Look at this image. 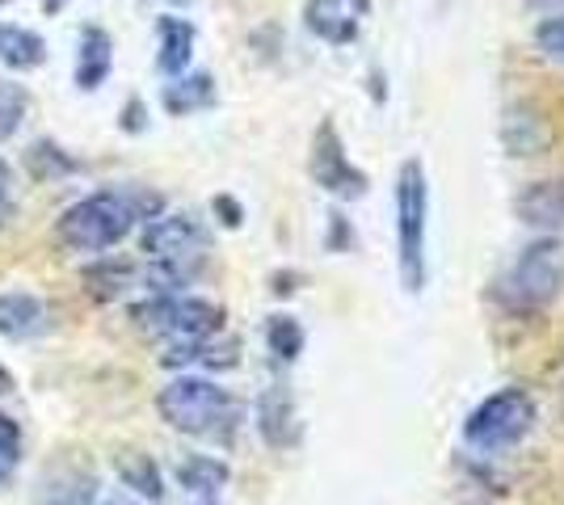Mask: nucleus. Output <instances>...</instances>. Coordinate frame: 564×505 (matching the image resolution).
<instances>
[{"mask_svg":"<svg viewBox=\"0 0 564 505\" xmlns=\"http://www.w3.org/2000/svg\"><path fill=\"white\" fill-rule=\"evenodd\" d=\"M118 476H122L127 488H135V493L148 497V502H161V497H165V476H161V468H156V459L152 455L118 459Z\"/></svg>","mask_w":564,"mask_h":505,"instance_id":"nucleus-23","label":"nucleus"},{"mask_svg":"<svg viewBox=\"0 0 564 505\" xmlns=\"http://www.w3.org/2000/svg\"><path fill=\"white\" fill-rule=\"evenodd\" d=\"M0 4H4V0H0Z\"/></svg>","mask_w":564,"mask_h":505,"instance_id":"nucleus-35","label":"nucleus"},{"mask_svg":"<svg viewBox=\"0 0 564 505\" xmlns=\"http://www.w3.org/2000/svg\"><path fill=\"white\" fill-rule=\"evenodd\" d=\"M425 237H430V186H425V165L409 156L397 173V262L409 295L425 290Z\"/></svg>","mask_w":564,"mask_h":505,"instance_id":"nucleus-4","label":"nucleus"},{"mask_svg":"<svg viewBox=\"0 0 564 505\" xmlns=\"http://www.w3.org/2000/svg\"><path fill=\"white\" fill-rule=\"evenodd\" d=\"M64 4H68V0H43V13H51V18H55Z\"/></svg>","mask_w":564,"mask_h":505,"instance_id":"nucleus-31","label":"nucleus"},{"mask_svg":"<svg viewBox=\"0 0 564 505\" xmlns=\"http://www.w3.org/2000/svg\"><path fill=\"white\" fill-rule=\"evenodd\" d=\"M115 73V39H110V30L106 25H85L80 30V47H76V89L80 94H94L101 89L106 80Z\"/></svg>","mask_w":564,"mask_h":505,"instance_id":"nucleus-12","label":"nucleus"},{"mask_svg":"<svg viewBox=\"0 0 564 505\" xmlns=\"http://www.w3.org/2000/svg\"><path fill=\"white\" fill-rule=\"evenodd\" d=\"M156 409L165 417L169 430L189 433V438H228L240 421V405L224 384L207 375H177L161 387Z\"/></svg>","mask_w":564,"mask_h":505,"instance_id":"nucleus-3","label":"nucleus"},{"mask_svg":"<svg viewBox=\"0 0 564 505\" xmlns=\"http://www.w3.org/2000/svg\"><path fill=\"white\" fill-rule=\"evenodd\" d=\"M240 362V341L228 337H194V341H169L161 366L169 371H182V366H212V371H228Z\"/></svg>","mask_w":564,"mask_h":505,"instance_id":"nucleus-13","label":"nucleus"},{"mask_svg":"<svg viewBox=\"0 0 564 505\" xmlns=\"http://www.w3.org/2000/svg\"><path fill=\"white\" fill-rule=\"evenodd\" d=\"M25 168H30L34 182H59V177L80 173V161L68 156L64 147H55L51 140H39V144L25 152Z\"/></svg>","mask_w":564,"mask_h":505,"instance_id":"nucleus-22","label":"nucleus"},{"mask_svg":"<svg viewBox=\"0 0 564 505\" xmlns=\"http://www.w3.org/2000/svg\"><path fill=\"white\" fill-rule=\"evenodd\" d=\"M135 329L148 337H165V341H194V337H215L224 329V308L203 295H148L140 304H131Z\"/></svg>","mask_w":564,"mask_h":505,"instance_id":"nucleus-6","label":"nucleus"},{"mask_svg":"<svg viewBox=\"0 0 564 505\" xmlns=\"http://www.w3.org/2000/svg\"><path fill=\"white\" fill-rule=\"evenodd\" d=\"M194 39H198V30H194L186 18L165 13V18L156 22V68H161V76L186 73L189 59H194Z\"/></svg>","mask_w":564,"mask_h":505,"instance_id":"nucleus-15","label":"nucleus"},{"mask_svg":"<svg viewBox=\"0 0 564 505\" xmlns=\"http://www.w3.org/2000/svg\"><path fill=\"white\" fill-rule=\"evenodd\" d=\"M173 476H177V484L186 493L203 497V502H215L219 488H228V481H232V468L215 455H182L177 468H173Z\"/></svg>","mask_w":564,"mask_h":505,"instance_id":"nucleus-16","label":"nucleus"},{"mask_svg":"<svg viewBox=\"0 0 564 505\" xmlns=\"http://www.w3.org/2000/svg\"><path fill=\"white\" fill-rule=\"evenodd\" d=\"M51 329V308L34 290H4L0 295V337L9 341H30Z\"/></svg>","mask_w":564,"mask_h":505,"instance_id":"nucleus-11","label":"nucleus"},{"mask_svg":"<svg viewBox=\"0 0 564 505\" xmlns=\"http://www.w3.org/2000/svg\"><path fill=\"white\" fill-rule=\"evenodd\" d=\"M39 505H97V476L85 468H64L43 481Z\"/></svg>","mask_w":564,"mask_h":505,"instance_id":"nucleus-20","label":"nucleus"},{"mask_svg":"<svg viewBox=\"0 0 564 505\" xmlns=\"http://www.w3.org/2000/svg\"><path fill=\"white\" fill-rule=\"evenodd\" d=\"M535 47H540L552 64H564V13H547V18L535 25Z\"/></svg>","mask_w":564,"mask_h":505,"instance_id":"nucleus-26","label":"nucleus"},{"mask_svg":"<svg viewBox=\"0 0 564 505\" xmlns=\"http://www.w3.org/2000/svg\"><path fill=\"white\" fill-rule=\"evenodd\" d=\"M0 64L13 73H30L47 64V39L25 30V25L0 22Z\"/></svg>","mask_w":564,"mask_h":505,"instance_id":"nucleus-18","label":"nucleus"},{"mask_svg":"<svg viewBox=\"0 0 564 505\" xmlns=\"http://www.w3.org/2000/svg\"><path fill=\"white\" fill-rule=\"evenodd\" d=\"M212 211L219 216L224 228H240V219H245V211H240V202H236L232 194H219V198L212 202Z\"/></svg>","mask_w":564,"mask_h":505,"instance_id":"nucleus-29","label":"nucleus"},{"mask_svg":"<svg viewBox=\"0 0 564 505\" xmlns=\"http://www.w3.org/2000/svg\"><path fill=\"white\" fill-rule=\"evenodd\" d=\"M118 127H122V131H127V135H140L143 127H148V106H143L140 97H135V101H127V106H122V119H118Z\"/></svg>","mask_w":564,"mask_h":505,"instance_id":"nucleus-28","label":"nucleus"},{"mask_svg":"<svg viewBox=\"0 0 564 505\" xmlns=\"http://www.w3.org/2000/svg\"><path fill=\"white\" fill-rule=\"evenodd\" d=\"M304 25L307 34H316L329 47H350L358 39V13L350 9V0H307Z\"/></svg>","mask_w":564,"mask_h":505,"instance_id":"nucleus-14","label":"nucleus"},{"mask_svg":"<svg viewBox=\"0 0 564 505\" xmlns=\"http://www.w3.org/2000/svg\"><path fill=\"white\" fill-rule=\"evenodd\" d=\"M350 9L358 13V18H362V13H371V0H350Z\"/></svg>","mask_w":564,"mask_h":505,"instance_id":"nucleus-32","label":"nucleus"},{"mask_svg":"<svg viewBox=\"0 0 564 505\" xmlns=\"http://www.w3.org/2000/svg\"><path fill=\"white\" fill-rule=\"evenodd\" d=\"M13 216H18V186H13V168L0 161V232Z\"/></svg>","mask_w":564,"mask_h":505,"instance_id":"nucleus-27","label":"nucleus"},{"mask_svg":"<svg viewBox=\"0 0 564 505\" xmlns=\"http://www.w3.org/2000/svg\"><path fill=\"white\" fill-rule=\"evenodd\" d=\"M514 216L527 228H540L543 237H561L564 232V177H543L531 182L514 198Z\"/></svg>","mask_w":564,"mask_h":505,"instance_id":"nucleus-10","label":"nucleus"},{"mask_svg":"<svg viewBox=\"0 0 564 505\" xmlns=\"http://www.w3.org/2000/svg\"><path fill=\"white\" fill-rule=\"evenodd\" d=\"M207 244H212L207 223L189 211H161L140 232V249L148 262H203Z\"/></svg>","mask_w":564,"mask_h":505,"instance_id":"nucleus-7","label":"nucleus"},{"mask_svg":"<svg viewBox=\"0 0 564 505\" xmlns=\"http://www.w3.org/2000/svg\"><path fill=\"white\" fill-rule=\"evenodd\" d=\"M304 345H307V333L295 316L279 312L265 320V350L274 354V362H295L304 354Z\"/></svg>","mask_w":564,"mask_h":505,"instance_id":"nucleus-21","label":"nucleus"},{"mask_svg":"<svg viewBox=\"0 0 564 505\" xmlns=\"http://www.w3.org/2000/svg\"><path fill=\"white\" fill-rule=\"evenodd\" d=\"M80 278H85V287H89L94 299H118V295H127V290L140 283V265L101 253V257H94V262L85 265Z\"/></svg>","mask_w":564,"mask_h":505,"instance_id":"nucleus-19","label":"nucleus"},{"mask_svg":"<svg viewBox=\"0 0 564 505\" xmlns=\"http://www.w3.org/2000/svg\"><path fill=\"white\" fill-rule=\"evenodd\" d=\"M215 101V76L212 73H182L169 76V85L161 89V106H165L173 119H186L198 114Z\"/></svg>","mask_w":564,"mask_h":505,"instance_id":"nucleus-17","label":"nucleus"},{"mask_svg":"<svg viewBox=\"0 0 564 505\" xmlns=\"http://www.w3.org/2000/svg\"><path fill=\"white\" fill-rule=\"evenodd\" d=\"M312 177H316V186L329 194H341V198H358V194H367V177L350 165V156H346V147H341V135H337V127L333 122H321V131H316V140H312Z\"/></svg>","mask_w":564,"mask_h":505,"instance_id":"nucleus-8","label":"nucleus"},{"mask_svg":"<svg viewBox=\"0 0 564 505\" xmlns=\"http://www.w3.org/2000/svg\"><path fill=\"white\" fill-rule=\"evenodd\" d=\"M535 396L527 387H501L494 396H485L476 409L468 413L464 421V442L471 451H485V455H497V451H510L518 447L527 433L535 430Z\"/></svg>","mask_w":564,"mask_h":505,"instance_id":"nucleus-5","label":"nucleus"},{"mask_svg":"<svg viewBox=\"0 0 564 505\" xmlns=\"http://www.w3.org/2000/svg\"><path fill=\"white\" fill-rule=\"evenodd\" d=\"M161 211H165V198L140 186V182L106 186V190L76 198L68 211L55 219V241L72 249V253L101 257V253L118 249L140 223L156 219Z\"/></svg>","mask_w":564,"mask_h":505,"instance_id":"nucleus-1","label":"nucleus"},{"mask_svg":"<svg viewBox=\"0 0 564 505\" xmlns=\"http://www.w3.org/2000/svg\"><path fill=\"white\" fill-rule=\"evenodd\" d=\"M13 387H18V380H13V375H9V371H4V366H0V396H9V392H13Z\"/></svg>","mask_w":564,"mask_h":505,"instance_id":"nucleus-30","label":"nucleus"},{"mask_svg":"<svg viewBox=\"0 0 564 505\" xmlns=\"http://www.w3.org/2000/svg\"><path fill=\"white\" fill-rule=\"evenodd\" d=\"M106 505H140V502H127V497H115V502H106Z\"/></svg>","mask_w":564,"mask_h":505,"instance_id":"nucleus-33","label":"nucleus"},{"mask_svg":"<svg viewBox=\"0 0 564 505\" xmlns=\"http://www.w3.org/2000/svg\"><path fill=\"white\" fill-rule=\"evenodd\" d=\"M564 290V241L561 237H540L531 241L514 262L497 274L494 299L501 312L535 316L556 304Z\"/></svg>","mask_w":564,"mask_h":505,"instance_id":"nucleus-2","label":"nucleus"},{"mask_svg":"<svg viewBox=\"0 0 564 505\" xmlns=\"http://www.w3.org/2000/svg\"><path fill=\"white\" fill-rule=\"evenodd\" d=\"M18 463H22V426L9 413H0V488L13 481Z\"/></svg>","mask_w":564,"mask_h":505,"instance_id":"nucleus-25","label":"nucleus"},{"mask_svg":"<svg viewBox=\"0 0 564 505\" xmlns=\"http://www.w3.org/2000/svg\"><path fill=\"white\" fill-rule=\"evenodd\" d=\"M258 433L270 451H291L300 442V409L286 384H270L258 396Z\"/></svg>","mask_w":564,"mask_h":505,"instance_id":"nucleus-9","label":"nucleus"},{"mask_svg":"<svg viewBox=\"0 0 564 505\" xmlns=\"http://www.w3.org/2000/svg\"><path fill=\"white\" fill-rule=\"evenodd\" d=\"M194 505H219V502H194Z\"/></svg>","mask_w":564,"mask_h":505,"instance_id":"nucleus-34","label":"nucleus"},{"mask_svg":"<svg viewBox=\"0 0 564 505\" xmlns=\"http://www.w3.org/2000/svg\"><path fill=\"white\" fill-rule=\"evenodd\" d=\"M25 114H30V94L18 80H0V144L22 131Z\"/></svg>","mask_w":564,"mask_h":505,"instance_id":"nucleus-24","label":"nucleus"}]
</instances>
